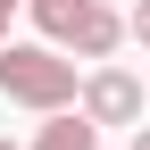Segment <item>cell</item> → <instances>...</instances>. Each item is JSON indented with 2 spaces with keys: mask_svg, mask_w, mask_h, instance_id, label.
I'll use <instances>...</instances> for the list:
<instances>
[{
  "mask_svg": "<svg viewBox=\"0 0 150 150\" xmlns=\"http://www.w3.org/2000/svg\"><path fill=\"white\" fill-rule=\"evenodd\" d=\"M0 92L33 117L50 108H75V59L59 42H0Z\"/></svg>",
  "mask_w": 150,
  "mask_h": 150,
  "instance_id": "6da1fadb",
  "label": "cell"
},
{
  "mask_svg": "<svg viewBox=\"0 0 150 150\" xmlns=\"http://www.w3.org/2000/svg\"><path fill=\"white\" fill-rule=\"evenodd\" d=\"M75 108L92 125H142V75L134 67H92L75 83Z\"/></svg>",
  "mask_w": 150,
  "mask_h": 150,
  "instance_id": "7a4b0ae2",
  "label": "cell"
},
{
  "mask_svg": "<svg viewBox=\"0 0 150 150\" xmlns=\"http://www.w3.org/2000/svg\"><path fill=\"white\" fill-rule=\"evenodd\" d=\"M50 42L75 50V59H108V50L125 42V8H117V0H75V17L50 33Z\"/></svg>",
  "mask_w": 150,
  "mask_h": 150,
  "instance_id": "3957f363",
  "label": "cell"
},
{
  "mask_svg": "<svg viewBox=\"0 0 150 150\" xmlns=\"http://www.w3.org/2000/svg\"><path fill=\"white\" fill-rule=\"evenodd\" d=\"M92 142H100V125H92L83 108H50V117L33 125V142H25V150H92Z\"/></svg>",
  "mask_w": 150,
  "mask_h": 150,
  "instance_id": "277c9868",
  "label": "cell"
},
{
  "mask_svg": "<svg viewBox=\"0 0 150 150\" xmlns=\"http://www.w3.org/2000/svg\"><path fill=\"white\" fill-rule=\"evenodd\" d=\"M25 8H33V25H42V33H59L67 17H75V0H25Z\"/></svg>",
  "mask_w": 150,
  "mask_h": 150,
  "instance_id": "5b68a950",
  "label": "cell"
},
{
  "mask_svg": "<svg viewBox=\"0 0 150 150\" xmlns=\"http://www.w3.org/2000/svg\"><path fill=\"white\" fill-rule=\"evenodd\" d=\"M125 33H134V42L150 50V0H125Z\"/></svg>",
  "mask_w": 150,
  "mask_h": 150,
  "instance_id": "8992f818",
  "label": "cell"
},
{
  "mask_svg": "<svg viewBox=\"0 0 150 150\" xmlns=\"http://www.w3.org/2000/svg\"><path fill=\"white\" fill-rule=\"evenodd\" d=\"M17 8H25V0H0V42H8V17H17Z\"/></svg>",
  "mask_w": 150,
  "mask_h": 150,
  "instance_id": "52a82bcc",
  "label": "cell"
},
{
  "mask_svg": "<svg viewBox=\"0 0 150 150\" xmlns=\"http://www.w3.org/2000/svg\"><path fill=\"white\" fill-rule=\"evenodd\" d=\"M125 134H134V150H150V125H125Z\"/></svg>",
  "mask_w": 150,
  "mask_h": 150,
  "instance_id": "ba28073f",
  "label": "cell"
},
{
  "mask_svg": "<svg viewBox=\"0 0 150 150\" xmlns=\"http://www.w3.org/2000/svg\"><path fill=\"white\" fill-rule=\"evenodd\" d=\"M142 108H150V75H142Z\"/></svg>",
  "mask_w": 150,
  "mask_h": 150,
  "instance_id": "9c48e42d",
  "label": "cell"
},
{
  "mask_svg": "<svg viewBox=\"0 0 150 150\" xmlns=\"http://www.w3.org/2000/svg\"><path fill=\"white\" fill-rule=\"evenodd\" d=\"M0 150H17V142H8V134H0Z\"/></svg>",
  "mask_w": 150,
  "mask_h": 150,
  "instance_id": "30bf717a",
  "label": "cell"
},
{
  "mask_svg": "<svg viewBox=\"0 0 150 150\" xmlns=\"http://www.w3.org/2000/svg\"><path fill=\"white\" fill-rule=\"evenodd\" d=\"M117 8H125V0H117Z\"/></svg>",
  "mask_w": 150,
  "mask_h": 150,
  "instance_id": "8fae6325",
  "label": "cell"
}]
</instances>
